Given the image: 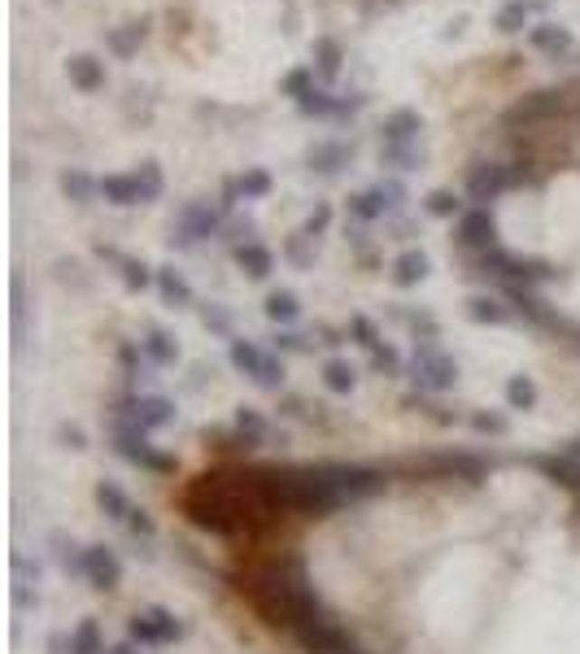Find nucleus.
<instances>
[{
	"instance_id": "obj_1",
	"label": "nucleus",
	"mask_w": 580,
	"mask_h": 654,
	"mask_svg": "<svg viewBox=\"0 0 580 654\" xmlns=\"http://www.w3.org/2000/svg\"><path fill=\"white\" fill-rule=\"evenodd\" d=\"M183 515L205 532L240 537L249 528H262L276 519V506L267 502L257 476L249 472H205L183 493Z\"/></svg>"
},
{
	"instance_id": "obj_2",
	"label": "nucleus",
	"mask_w": 580,
	"mask_h": 654,
	"mask_svg": "<svg viewBox=\"0 0 580 654\" xmlns=\"http://www.w3.org/2000/svg\"><path fill=\"white\" fill-rule=\"evenodd\" d=\"M105 436H109V450L118 453L123 462L140 467V472H153V476H175V472H179L175 453L157 450V445H153V436H145L140 428H131V424H126V419H118V415H109Z\"/></svg>"
},
{
	"instance_id": "obj_3",
	"label": "nucleus",
	"mask_w": 580,
	"mask_h": 654,
	"mask_svg": "<svg viewBox=\"0 0 580 654\" xmlns=\"http://www.w3.org/2000/svg\"><path fill=\"white\" fill-rule=\"evenodd\" d=\"M410 384L419 388V393H450L458 384V362L450 353L441 350L436 341H419L415 345V358H410Z\"/></svg>"
},
{
	"instance_id": "obj_4",
	"label": "nucleus",
	"mask_w": 580,
	"mask_h": 654,
	"mask_svg": "<svg viewBox=\"0 0 580 654\" xmlns=\"http://www.w3.org/2000/svg\"><path fill=\"white\" fill-rule=\"evenodd\" d=\"M228 358H231V367H236L240 376H249L257 388H267V393H279V388H284V358H279L276 350H262L257 341H231Z\"/></svg>"
},
{
	"instance_id": "obj_5",
	"label": "nucleus",
	"mask_w": 580,
	"mask_h": 654,
	"mask_svg": "<svg viewBox=\"0 0 580 654\" xmlns=\"http://www.w3.org/2000/svg\"><path fill=\"white\" fill-rule=\"evenodd\" d=\"M109 415L126 419L131 428H140L145 436H153V432H166L179 419L175 402H171V397H162V393H126L123 402H114V410H109Z\"/></svg>"
},
{
	"instance_id": "obj_6",
	"label": "nucleus",
	"mask_w": 580,
	"mask_h": 654,
	"mask_svg": "<svg viewBox=\"0 0 580 654\" xmlns=\"http://www.w3.org/2000/svg\"><path fill=\"white\" fill-rule=\"evenodd\" d=\"M183 624H179L175 611H166V606H145V611H136L131 620H126V637L136 641V646H175L183 641Z\"/></svg>"
},
{
	"instance_id": "obj_7",
	"label": "nucleus",
	"mask_w": 580,
	"mask_h": 654,
	"mask_svg": "<svg viewBox=\"0 0 580 654\" xmlns=\"http://www.w3.org/2000/svg\"><path fill=\"white\" fill-rule=\"evenodd\" d=\"M219 227H223V205L188 201L175 214V223H171V245L188 249V245H197V240H205V236H214Z\"/></svg>"
},
{
	"instance_id": "obj_8",
	"label": "nucleus",
	"mask_w": 580,
	"mask_h": 654,
	"mask_svg": "<svg viewBox=\"0 0 580 654\" xmlns=\"http://www.w3.org/2000/svg\"><path fill=\"white\" fill-rule=\"evenodd\" d=\"M480 262H484V271H493V276H502V279H515V284H537V279L558 276L555 266L541 262V257H515V253H502V249H489Z\"/></svg>"
},
{
	"instance_id": "obj_9",
	"label": "nucleus",
	"mask_w": 580,
	"mask_h": 654,
	"mask_svg": "<svg viewBox=\"0 0 580 654\" xmlns=\"http://www.w3.org/2000/svg\"><path fill=\"white\" fill-rule=\"evenodd\" d=\"M328 472H332V480H336V489H341L345 506L362 502V498H371V493L384 489V472L362 467V462H328Z\"/></svg>"
},
{
	"instance_id": "obj_10",
	"label": "nucleus",
	"mask_w": 580,
	"mask_h": 654,
	"mask_svg": "<svg viewBox=\"0 0 580 654\" xmlns=\"http://www.w3.org/2000/svg\"><path fill=\"white\" fill-rule=\"evenodd\" d=\"M88 580V589H97V593H114L118 584H123V558L114 546H88L83 554V576Z\"/></svg>"
},
{
	"instance_id": "obj_11",
	"label": "nucleus",
	"mask_w": 580,
	"mask_h": 654,
	"mask_svg": "<svg viewBox=\"0 0 580 654\" xmlns=\"http://www.w3.org/2000/svg\"><path fill=\"white\" fill-rule=\"evenodd\" d=\"M458 245L463 249H498V223H493V214H489V205H472V210H463L458 214Z\"/></svg>"
},
{
	"instance_id": "obj_12",
	"label": "nucleus",
	"mask_w": 580,
	"mask_h": 654,
	"mask_svg": "<svg viewBox=\"0 0 580 654\" xmlns=\"http://www.w3.org/2000/svg\"><path fill=\"white\" fill-rule=\"evenodd\" d=\"M506 188H510V171H506V166H498V162H484V166H476V171H472V179H467V197H472L476 205L498 201Z\"/></svg>"
},
{
	"instance_id": "obj_13",
	"label": "nucleus",
	"mask_w": 580,
	"mask_h": 654,
	"mask_svg": "<svg viewBox=\"0 0 580 654\" xmlns=\"http://www.w3.org/2000/svg\"><path fill=\"white\" fill-rule=\"evenodd\" d=\"M92 498H97V510H101L109 524H126V515L136 510V502L126 498V489L118 484V480H97Z\"/></svg>"
},
{
	"instance_id": "obj_14",
	"label": "nucleus",
	"mask_w": 580,
	"mask_h": 654,
	"mask_svg": "<svg viewBox=\"0 0 580 654\" xmlns=\"http://www.w3.org/2000/svg\"><path fill=\"white\" fill-rule=\"evenodd\" d=\"M140 350H145V358H149V367H175V362H179V341L166 332V327H157V323L145 327Z\"/></svg>"
},
{
	"instance_id": "obj_15",
	"label": "nucleus",
	"mask_w": 580,
	"mask_h": 654,
	"mask_svg": "<svg viewBox=\"0 0 580 654\" xmlns=\"http://www.w3.org/2000/svg\"><path fill=\"white\" fill-rule=\"evenodd\" d=\"M49 546H52V558L61 563V572H66V576H83V554H88V546L79 541L75 532L52 528L49 532Z\"/></svg>"
},
{
	"instance_id": "obj_16",
	"label": "nucleus",
	"mask_w": 580,
	"mask_h": 654,
	"mask_svg": "<svg viewBox=\"0 0 580 654\" xmlns=\"http://www.w3.org/2000/svg\"><path fill=\"white\" fill-rule=\"evenodd\" d=\"M236 266L249 279H267L276 271V253L267 245H257V240H245V245H236Z\"/></svg>"
},
{
	"instance_id": "obj_17",
	"label": "nucleus",
	"mask_w": 580,
	"mask_h": 654,
	"mask_svg": "<svg viewBox=\"0 0 580 654\" xmlns=\"http://www.w3.org/2000/svg\"><path fill=\"white\" fill-rule=\"evenodd\" d=\"M432 271V257L424 249H406L398 262H393V284L398 288H415V284H424Z\"/></svg>"
},
{
	"instance_id": "obj_18",
	"label": "nucleus",
	"mask_w": 580,
	"mask_h": 654,
	"mask_svg": "<svg viewBox=\"0 0 580 654\" xmlns=\"http://www.w3.org/2000/svg\"><path fill=\"white\" fill-rule=\"evenodd\" d=\"M101 257H109L118 271H123V284L131 288V293H140V288H149V284H157V271H153L149 262H140V257H123V253L114 249H97Z\"/></svg>"
},
{
	"instance_id": "obj_19",
	"label": "nucleus",
	"mask_w": 580,
	"mask_h": 654,
	"mask_svg": "<svg viewBox=\"0 0 580 654\" xmlns=\"http://www.w3.org/2000/svg\"><path fill=\"white\" fill-rule=\"evenodd\" d=\"M424 131V118L415 109H398L388 123H384V145H415Z\"/></svg>"
},
{
	"instance_id": "obj_20",
	"label": "nucleus",
	"mask_w": 580,
	"mask_h": 654,
	"mask_svg": "<svg viewBox=\"0 0 580 654\" xmlns=\"http://www.w3.org/2000/svg\"><path fill=\"white\" fill-rule=\"evenodd\" d=\"M66 75H70V83H75L79 92H97L105 83V70L97 57H88V52H79V57H70L66 61Z\"/></svg>"
},
{
	"instance_id": "obj_21",
	"label": "nucleus",
	"mask_w": 580,
	"mask_h": 654,
	"mask_svg": "<svg viewBox=\"0 0 580 654\" xmlns=\"http://www.w3.org/2000/svg\"><path fill=\"white\" fill-rule=\"evenodd\" d=\"M323 388L336 393V397H350L353 388H358V367L345 362V358H328L323 362Z\"/></svg>"
},
{
	"instance_id": "obj_22",
	"label": "nucleus",
	"mask_w": 580,
	"mask_h": 654,
	"mask_svg": "<svg viewBox=\"0 0 580 654\" xmlns=\"http://www.w3.org/2000/svg\"><path fill=\"white\" fill-rule=\"evenodd\" d=\"M236 432H240L245 450H257V445H267L271 424H267V415H257L253 406H240V410H236Z\"/></svg>"
},
{
	"instance_id": "obj_23",
	"label": "nucleus",
	"mask_w": 580,
	"mask_h": 654,
	"mask_svg": "<svg viewBox=\"0 0 580 654\" xmlns=\"http://www.w3.org/2000/svg\"><path fill=\"white\" fill-rule=\"evenodd\" d=\"M157 293H162V302L166 305H192V284L179 276L175 266H157Z\"/></svg>"
},
{
	"instance_id": "obj_24",
	"label": "nucleus",
	"mask_w": 580,
	"mask_h": 654,
	"mask_svg": "<svg viewBox=\"0 0 580 654\" xmlns=\"http://www.w3.org/2000/svg\"><path fill=\"white\" fill-rule=\"evenodd\" d=\"M101 197L109 205H145L140 201V179H136V171H131V175H105Z\"/></svg>"
},
{
	"instance_id": "obj_25",
	"label": "nucleus",
	"mask_w": 580,
	"mask_h": 654,
	"mask_svg": "<svg viewBox=\"0 0 580 654\" xmlns=\"http://www.w3.org/2000/svg\"><path fill=\"white\" fill-rule=\"evenodd\" d=\"M70 654H109V646H105V632L101 624L88 615L83 624H75L70 629Z\"/></svg>"
},
{
	"instance_id": "obj_26",
	"label": "nucleus",
	"mask_w": 580,
	"mask_h": 654,
	"mask_svg": "<svg viewBox=\"0 0 580 654\" xmlns=\"http://www.w3.org/2000/svg\"><path fill=\"white\" fill-rule=\"evenodd\" d=\"M350 145H314V149L305 153V162H310V171H319V175H336L345 162H350Z\"/></svg>"
},
{
	"instance_id": "obj_27",
	"label": "nucleus",
	"mask_w": 580,
	"mask_h": 654,
	"mask_svg": "<svg viewBox=\"0 0 580 654\" xmlns=\"http://www.w3.org/2000/svg\"><path fill=\"white\" fill-rule=\"evenodd\" d=\"M537 467H541L550 480H558L563 489L580 493V462H576V458H567V453L558 458V453H550V458H537Z\"/></svg>"
},
{
	"instance_id": "obj_28",
	"label": "nucleus",
	"mask_w": 580,
	"mask_h": 654,
	"mask_svg": "<svg viewBox=\"0 0 580 654\" xmlns=\"http://www.w3.org/2000/svg\"><path fill=\"white\" fill-rule=\"evenodd\" d=\"M467 314H472V323H489V327H506L510 323V310H506L498 297H489V293H480L467 302Z\"/></svg>"
},
{
	"instance_id": "obj_29",
	"label": "nucleus",
	"mask_w": 580,
	"mask_h": 654,
	"mask_svg": "<svg viewBox=\"0 0 580 654\" xmlns=\"http://www.w3.org/2000/svg\"><path fill=\"white\" fill-rule=\"evenodd\" d=\"M61 192H66L75 205H88L97 192H101V179L83 175V171H61Z\"/></svg>"
},
{
	"instance_id": "obj_30",
	"label": "nucleus",
	"mask_w": 580,
	"mask_h": 654,
	"mask_svg": "<svg viewBox=\"0 0 580 654\" xmlns=\"http://www.w3.org/2000/svg\"><path fill=\"white\" fill-rule=\"evenodd\" d=\"M302 314V302H297V293H288V288H276L271 297H267V319L279 327H288L293 319Z\"/></svg>"
},
{
	"instance_id": "obj_31",
	"label": "nucleus",
	"mask_w": 580,
	"mask_h": 654,
	"mask_svg": "<svg viewBox=\"0 0 580 654\" xmlns=\"http://www.w3.org/2000/svg\"><path fill=\"white\" fill-rule=\"evenodd\" d=\"M350 210L362 219V223H376V219H384L393 205H388V197L379 192V183H376L371 192H358V197H350Z\"/></svg>"
},
{
	"instance_id": "obj_32",
	"label": "nucleus",
	"mask_w": 580,
	"mask_h": 654,
	"mask_svg": "<svg viewBox=\"0 0 580 654\" xmlns=\"http://www.w3.org/2000/svg\"><path fill=\"white\" fill-rule=\"evenodd\" d=\"M529 40H532V49L550 52V57H558V52L572 49V31H567V26H537Z\"/></svg>"
},
{
	"instance_id": "obj_33",
	"label": "nucleus",
	"mask_w": 580,
	"mask_h": 654,
	"mask_svg": "<svg viewBox=\"0 0 580 654\" xmlns=\"http://www.w3.org/2000/svg\"><path fill=\"white\" fill-rule=\"evenodd\" d=\"M537 384H532V376H510L506 379V406L510 410H537Z\"/></svg>"
},
{
	"instance_id": "obj_34",
	"label": "nucleus",
	"mask_w": 580,
	"mask_h": 654,
	"mask_svg": "<svg viewBox=\"0 0 580 654\" xmlns=\"http://www.w3.org/2000/svg\"><path fill=\"white\" fill-rule=\"evenodd\" d=\"M123 528H126V537H131L136 546H153V541H157V524H153V515L145 510V506H136V510L126 515Z\"/></svg>"
},
{
	"instance_id": "obj_35",
	"label": "nucleus",
	"mask_w": 580,
	"mask_h": 654,
	"mask_svg": "<svg viewBox=\"0 0 580 654\" xmlns=\"http://www.w3.org/2000/svg\"><path fill=\"white\" fill-rule=\"evenodd\" d=\"M136 179H140V201L145 205L157 201V197L166 192V179H162V166H157V162H140Z\"/></svg>"
},
{
	"instance_id": "obj_36",
	"label": "nucleus",
	"mask_w": 580,
	"mask_h": 654,
	"mask_svg": "<svg viewBox=\"0 0 580 654\" xmlns=\"http://www.w3.org/2000/svg\"><path fill=\"white\" fill-rule=\"evenodd\" d=\"M314 61H319L323 79H336L341 75V44L336 40H314Z\"/></svg>"
},
{
	"instance_id": "obj_37",
	"label": "nucleus",
	"mask_w": 580,
	"mask_h": 654,
	"mask_svg": "<svg viewBox=\"0 0 580 654\" xmlns=\"http://www.w3.org/2000/svg\"><path fill=\"white\" fill-rule=\"evenodd\" d=\"M424 210H428L432 219H454V214H463V201H458L450 188H436V192H428Z\"/></svg>"
},
{
	"instance_id": "obj_38",
	"label": "nucleus",
	"mask_w": 580,
	"mask_h": 654,
	"mask_svg": "<svg viewBox=\"0 0 580 654\" xmlns=\"http://www.w3.org/2000/svg\"><path fill=\"white\" fill-rule=\"evenodd\" d=\"M236 183H240V197H245V201H262V197H271V188H276L267 171H245Z\"/></svg>"
},
{
	"instance_id": "obj_39",
	"label": "nucleus",
	"mask_w": 580,
	"mask_h": 654,
	"mask_svg": "<svg viewBox=\"0 0 580 654\" xmlns=\"http://www.w3.org/2000/svg\"><path fill=\"white\" fill-rule=\"evenodd\" d=\"M145 31H149V23H145V18H140V23H131L126 31H114V35H109V49L118 52V57H131V52H136V44L145 40Z\"/></svg>"
},
{
	"instance_id": "obj_40",
	"label": "nucleus",
	"mask_w": 580,
	"mask_h": 654,
	"mask_svg": "<svg viewBox=\"0 0 580 654\" xmlns=\"http://www.w3.org/2000/svg\"><path fill=\"white\" fill-rule=\"evenodd\" d=\"M371 367H376V371H388V376H402V353L393 350V345H384V341H379L376 350H371Z\"/></svg>"
},
{
	"instance_id": "obj_41",
	"label": "nucleus",
	"mask_w": 580,
	"mask_h": 654,
	"mask_svg": "<svg viewBox=\"0 0 580 654\" xmlns=\"http://www.w3.org/2000/svg\"><path fill=\"white\" fill-rule=\"evenodd\" d=\"M52 441H57V445H61V450H88V432L79 428V424H57V428H52Z\"/></svg>"
},
{
	"instance_id": "obj_42",
	"label": "nucleus",
	"mask_w": 580,
	"mask_h": 654,
	"mask_svg": "<svg viewBox=\"0 0 580 654\" xmlns=\"http://www.w3.org/2000/svg\"><path fill=\"white\" fill-rule=\"evenodd\" d=\"M201 323L210 327V332H219V336H231V314H228V310H223L219 302L201 305Z\"/></svg>"
},
{
	"instance_id": "obj_43",
	"label": "nucleus",
	"mask_w": 580,
	"mask_h": 654,
	"mask_svg": "<svg viewBox=\"0 0 580 654\" xmlns=\"http://www.w3.org/2000/svg\"><path fill=\"white\" fill-rule=\"evenodd\" d=\"M524 18H529V5H524V0H510V5H502V14H498V31H519Z\"/></svg>"
},
{
	"instance_id": "obj_44",
	"label": "nucleus",
	"mask_w": 580,
	"mask_h": 654,
	"mask_svg": "<svg viewBox=\"0 0 580 654\" xmlns=\"http://www.w3.org/2000/svg\"><path fill=\"white\" fill-rule=\"evenodd\" d=\"M14 576H18V584H40L44 567H40V563H31L26 554H14Z\"/></svg>"
},
{
	"instance_id": "obj_45",
	"label": "nucleus",
	"mask_w": 580,
	"mask_h": 654,
	"mask_svg": "<svg viewBox=\"0 0 580 654\" xmlns=\"http://www.w3.org/2000/svg\"><path fill=\"white\" fill-rule=\"evenodd\" d=\"M472 428H476V432H489V436H502L510 424H506L502 415H484V410H476V415H472Z\"/></svg>"
},
{
	"instance_id": "obj_46",
	"label": "nucleus",
	"mask_w": 580,
	"mask_h": 654,
	"mask_svg": "<svg viewBox=\"0 0 580 654\" xmlns=\"http://www.w3.org/2000/svg\"><path fill=\"white\" fill-rule=\"evenodd\" d=\"M310 79H314V70H293V75L284 79V92H288V97H297V101H302L305 92H310Z\"/></svg>"
},
{
	"instance_id": "obj_47",
	"label": "nucleus",
	"mask_w": 580,
	"mask_h": 654,
	"mask_svg": "<svg viewBox=\"0 0 580 654\" xmlns=\"http://www.w3.org/2000/svg\"><path fill=\"white\" fill-rule=\"evenodd\" d=\"M310 350V341L297 336V332H279L276 336V353H305Z\"/></svg>"
},
{
	"instance_id": "obj_48",
	"label": "nucleus",
	"mask_w": 580,
	"mask_h": 654,
	"mask_svg": "<svg viewBox=\"0 0 580 654\" xmlns=\"http://www.w3.org/2000/svg\"><path fill=\"white\" fill-rule=\"evenodd\" d=\"M350 332L358 336V345H362V350H376V345H379V332H376L371 323H367V319H353Z\"/></svg>"
},
{
	"instance_id": "obj_49",
	"label": "nucleus",
	"mask_w": 580,
	"mask_h": 654,
	"mask_svg": "<svg viewBox=\"0 0 580 654\" xmlns=\"http://www.w3.org/2000/svg\"><path fill=\"white\" fill-rule=\"evenodd\" d=\"M332 223V205H314V214L305 219V236H319V231H328Z\"/></svg>"
},
{
	"instance_id": "obj_50",
	"label": "nucleus",
	"mask_w": 580,
	"mask_h": 654,
	"mask_svg": "<svg viewBox=\"0 0 580 654\" xmlns=\"http://www.w3.org/2000/svg\"><path fill=\"white\" fill-rule=\"evenodd\" d=\"M14 603L18 606H40V593H31V584H18V580H14Z\"/></svg>"
},
{
	"instance_id": "obj_51",
	"label": "nucleus",
	"mask_w": 580,
	"mask_h": 654,
	"mask_svg": "<svg viewBox=\"0 0 580 654\" xmlns=\"http://www.w3.org/2000/svg\"><path fill=\"white\" fill-rule=\"evenodd\" d=\"M49 654H70V632H52V637H49Z\"/></svg>"
},
{
	"instance_id": "obj_52",
	"label": "nucleus",
	"mask_w": 580,
	"mask_h": 654,
	"mask_svg": "<svg viewBox=\"0 0 580 654\" xmlns=\"http://www.w3.org/2000/svg\"><path fill=\"white\" fill-rule=\"evenodd\" d=\"M109 654H140V650H136V641H118V646H109Z\"/></svg>"
},
{
	"instance_id": "obj_53",
	"label": "nucleus",
	"mask_w": 580,
	"mask_h": 654,
	"mask_svg": "<svg viewBox=\"0 0 580 654\" xmlns=\"http://www.w3.org/2000/svg\"><path fill=\"white\" fill-rule=\"evenodd\" d=\"M563 453H567V458H576V462H580V436H572V441L563 445Z\"/></svg>"
}]
</instances>
